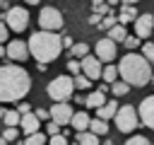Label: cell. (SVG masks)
<instances>
[{
    "instance_id": "cell-5",
    "label": "cell",
    "mask_w": 154,
    "mask_h": 145,
    "mask_svg": "<svg viewBox=\"0 0 154 145\" xmlns=\"http://www.w3.org/2000/svg\"><path fill=\"white\" fill-rule=\"evenodd\" d=\"M140 123H142V121H140V111H135V106L125 104V106L118 109V114H116V128H118L120 133H130V130H135Z\"/></svg>"
},
{
    "instance_id": "cell-2",
    "label": "cell",
    "mask_w": 154,
    "mask_h": 145,
    "mask_svg": "<svg viewBox=\"0 0 154 145\" xmlns=\"http://www.w3.org/2000/svg\"><path fill=\"white\" fill-rule=\"evenodd\" d=\"M120 80L128 82L130 87H144L154 75H152V63L142 53H125L118 63Z\"/></svg>"
},
{
    "instance_id": "cell-34",
    "label": "cell",
    "mask_w": 154,
    "mask_h": 145,
    "mask_svg": "<svg viewBox=\"0 0 154 145\" xmlns=\"http://www.w3.org/2000/svg\"><path fill=\"white\" fill-rule=\"evenodd\" d=\"M48 145H67V135H53L51 140H48Z\"/></svg>"
},
{
    "instance_id": "cell-39",
    "label": "cell",
    "mask_w": 154,
    "mask_h": 145,
    "mask_svg": "<svg viewBox=\"0 0 154 145\" xmlns=\"http://www.w3.org/2000/svg\"><path fill=\"white\" fill-rule=\"evenodd\" d=\"M2 56H7V46H0V58Z\"/></svg>"
},
{
    "instance_id": "cell-30",
    "label": "cell",
    "mask_w": 154,
    "mask_h": 145,
    "mask_svg": "<svg viewBox=\"0 0 154 145\" xmlns=\"http://www.w3.org/2000/svg\"><path fill=\"white\" fill-rule=\"evenodd\" d=\"M125 145H152V143H149V138H144V135H132V138L125 140Z\"/></svg>"
},
{
    "instance_id": "cell-19",
    "label": "cell",
    "mask_w": 154,
    "mask_h": 145,
    "mask_svg": "<svg viewBox=\"0 0 154 145\" xmlns=\"http://www.w3.org/2000/svg\"><path fill=\"white\" fill-rule=\"evenodd\" d=\"M106 34H108V39H111V41H116V44H125V39L130 36V34H128V29H125L123 24H116V27H113L111 31H106Z\"/></svg>"
},
{
    "instance_id": "cell-28",
    "label": "cell",
    "mask_w": 154,
    "mask_h": 145,
    "mask_svg": "<svg viewBox=\"0 0 154 145\" xmlns=\"http://www.w3.org/2000/svg\"><path fill=\"white\" fill-rule=\"evenodd\" d=\"M67 72H72L75 77H77V75H82V60L70 58V60H67Z\"/></svg>"
},
{
    "instance_id": "cell-20",
    "label": "cell",
    "mask_w": 154,
    "mask_h": 145,
    "mask_svg": "<svg viewBox=\"0 0 154 145\" xmlns=\"http://www.w3.org/2000/svg\"><path fill=\"white\" fill-rule=\"evenodd\" d=\"M70 53H72V58H75V60H84L87 56H91V53H89V44H84V41L75 44V46L70 48Z\"/></svg>"
},
{
    "instance_id": "cell-24",
    "label": "cell",
    "mask_w": 154,
    "mask_h": 145,
    "mask_svg": "<svg viewBox=\"0 0 154 145\" xmlns=\"http://www.w3.org/2000/svg\"><path fill=\"white\" fill-rule=\"evenodd\" d=\"M128 92H130V85L123 82V80H118L116 85H111V94H113V97H125Z\"/></svg>"
},
{
    "instance_id": "cell-26",
    "label": "cell",
    "mask_w": 154,
    "mask_h": 145,
    "mask_svg": "<svg viewBox=\"0 0 154 145\" xmlns=\"http://www.w3.org/2000/svg\"><path fill=\"white\" fill-rule=\"evenodd\" d=\"M142 44H144L142 39H137V36H132V34H130V36L125 39V44H123V46H125L128 51H135V48H140V51H142Z\"/></svg>"
},
{
    "instance_id": "cell-7",
    "label": "cell",
    "mask_w": 154,
    "mask_h": 145,
    "mask_svg": "<svg viewBox=\"0 0 154 145\" xmlns=\"http://www.w3.org/2000/svg\"><path fill=\"white\" fill-rule=\"evenodd\" d=\"M5 24L10 27V31H24L29 27V12L26 7H19V5H12L10 12H5Z\"/></svg>"
},
{
    "instance_id": "cell-13",
    "label": "cell",
    "mask_w": 154,
    "mask_h": 145,
    "mask_svg": "<svg viewBox=\"0 0 154 145\" xmlns=\"http://www.w3.org/2000/svg\"><path fill=\"white\" fill-rule=\"evenodd\" d=\"M137 111H140V121H142L147 128H154V94H152V97H144Z\"/></svg>"
},
{
    "instance_id": "cell-12",
    "label": "cell",
    "mask_w": 154,
    "mask_h": 145,
    "mask_svg": "<svg viewBox=\"0 0 154 145\" xmlns=\"http://www.w3.org/2000/svg\"><path fill=\"white\" fill-rule=\"evenodd\" d=\"M72 116H75V111H72L70 102H67V104H53V106H51V121H55L58 126L72 123Z\"/></svg>"
},
{
    "instance_id": "cell-16",
    "label": "cell",
    "mask_w": 154,
    "mask_h": 145,
    "mask_svg": "<svg viewBox=\"0 0 154 145\" xmlns=\"http://www.w3.org/2000/svg\"><path fill=\"white\" fill-rule=\"evenodd\" d=\"M137 12H135V7H132V2H125L123 5V10H120V14H118V24H128V22H137Z\"/></svg>"
},
{
    "instance_id": "cell-21",
    "label": "cell",
    "mask_w": 154,
    "mask_h": 145,
    "mask_svg": "<svg viewBox=\"0 0 154 145\" xmlns=\"http://www.w3.org/2000/svg\"><path fill=\"white\" fill-rule=\"evenodd\" d=\"M118 75H120V70L111 63V65H103V77H101V80H103L106 85H116V82H118Z\"/></svg>"
},
{
    "instance_id": "cell-41",
    "label": "cell",
    "mask_w": 154,
    "mask_h": 145,
    "mask_svg": "<svg viewBox=\"0 0 154 145\" xmlns=\"http://www.w3.org/2000/svg\"><path fill=\"white\" fill-rule=\"evenodd\" d=\"M0 145H7V140H5V138H2V135H0Z\"/></svg>"
},
{
    "instance_id": "cell-1",
    "label": "cell",
    "mask_w": 154,
    "mask_h": 145,
    "mask_svg": "<svg viewBox=\"0 0 154 145\" xmlns=\"http://www.w3.org/2000/svg\"><path fill=\"white\" fill-rule=\"evenodd\" d=\"M29 89L31 77L22 65H0V102H19L29 94Z\"/></svg>"
},
{
    "instance_id": "cell-40",
    "label": "cell",
    "mask_w": 154,
    "mask_h": 145,
    "mask_svg": "<svg viewBox=\"0 0 154 145\" xmlns=\"http://www.w3.org/2000/svg\"><path fill=\"white\" fill-rule=\"evenodd\" d=\"M103 145H113V140H108V138H106V140H103Z\"/></svg>"
},
{
    "instance_id": "cell-31",
    "label": "cell",
    "mask_w": 154,
    "mask_h": 145,
    "mask_svg": "<svg viewBox=\"0 0 154 145\" xmlns=\"http://www.w3.org/2000/svg\"><path fill=\"white\" fill-rule=\"evenodd\" d=\"M10 39V27L5 24V22H0V46H5V41ZM10 44V41H7Z\"/></svg>"
},
{
    "instance_id": "cell-14",
    "label": "cell",
    "mask_w": 154,
    "mask_h": 145,
    "mask_svg": "<svg viewBox=\"0 0 154 145\" xmlns=\"http://www.w3.org/2000/svg\"><path fill=\"white\" fill-rule=\"evenodd\" d=\"M22 133H26V138L29 135H34V133H41V118L31 111V114H26V116H22Z\"/></svg>"
},
{
    "instance_id": "cell-18",
    "label": "cell",
    "mask_w": 154,
    "mask_h": 145,
    "mask_svg": "<svg viewBox=\"0 0 154 145\" xmlns=\"http://www.w3.org/2000/svg\"><path fill=\"white\" fill-rule=\"evenodd\" d=\"M118 104H116V99L113 102H108L106 106H101L99 111H96V118H101V121H108V118H116V114H118Z\"/></svg>"
},
{
    "instance_id": "cell-23",
    "label": "cell",
    "mask_w": 154,
    "mask_h": 145,
    "mask_svg": "<svg viewBox=\"0 0 154 145\" xmlns=\"http://www.w3.org/2000/svg\"><path fill=\"white\" fill-rule=\"evenodd\" d=\"M89 130H91L94 135H106V133H108V121L91 118V126H89Z\"/></svg>"
},
{
    "instance_id": "cell-3",
    "label": "cell",
    "mask_w": 154,
    "mask_h": 145,
    "mask_svg": "<svg viewBox=\"0 0 154 145\" xmlns=\"http://www.w3.org/2000/svg\"><path fill=\"white\" fill-rule=\"evenodd\" d=\"M63 48H65L63 46V36H58L55 31H36L29 39L31 56L36 58V63H43V65L53 63L63 53Z\"/></svg>"
},
{
    "instance_id": "cell-35",
    "label": "cell",
    "mask_w": 154,
    "mask_h": 145,
    "mask_svg": "<svg viewBox=\"0 0 154 145\" xmlns=\"http://www.w3.org/2000/svg\"><path fill=\"white\" fill-rule=\"evenodd\" d=\"M17 111H19L22 116H26V114H31V106H29L26 102H19V106H17Z\"/></svg>"
},
{
    "instance_id": "cell-37",
    "label": "cell",
    "mask_w": 154,
    "mask_h": 145,
    "mask_svg": "<svg viewBox=\"0 0 154 145\" xmlns=\"http://www.w3.org/2000/svg\"><path fill=\"white\" fill-rule=\"evenodd\" d=\"M63 46H67V48H72L75 44H72V39L67 36V34H63Z\"/></svg>"
},
{
    "instance_id": "cell-22",
    "label": "cell",
    "mask_w": 154,
    "mask_h": 145,
    "mask_svg": "<svg viewBox=\"0 0 154 145\" xmlns=\"http://www.w3.org/2000/svg\"><path fill=\"white\" fill-rule=\"evenodd\" d=\"M77 145H99V135H94L91 130H84V133H77Z\"/></svg>"
},
{
    "instance_id": "cell-17",
    "label": "cell",
    "mask_w": 154,
    "mask_h": 145,
    "mask_svg": "<svg viewBox=\"0 0 154 145\" xmlns=\"http://www.w3.org/2000/svg\"><path fill=\"white\" fill-rule=\"evenodd\" d=\"M106 104H108V102H106V94H103V92L96 89V92H89V94H87V109H96V111H99V109L106 106Z\"/></svg>"
},
{
    "instance_id": "cell-8",
    "label": "cell",
    "mask_w": 154,
    "mask_h": 145,
    "mask_svg": "<svg viewBox=\"0 0 154 145\" xmlns=\"http://www.w3.org/2000/svg\"><path fill=\"white\" fill-rule=\"evenodd\" d=\"M7 58L14 60L17 65H22L26 58H31V51H29V41H22V39H12L7 44Z\"/></svg>"
},
{
    "instance_id": "cell-4",
    "label": "cell",
    "mask_w": 154,
    "mask_h": 145,
    "mask_svg": "<svg viewBox=\"0 0 154 145\" xmlns=\"http://www.w3.org/2000/svg\"><path fill=\"white\" fill-rule=\"evenodd\" d=\"M46 92H48V97L53 99V104H67L70 97L75 94V77H70V75H58V77H53V80L48 82Z\"/></svg>"
},
{
    "instance_id": "cell-42",
    "label": "cell",
    "mask_w": 154,
    "mask_h": 145,
    "mask_svg": "<svg viewBox=\"0 0 154 145\" xmlns=\"http://www.w3.org/2000/svg\"><path fill=\"white\" fill-rule=\"evenodd\" d=\"M152 80H154V77H152Z\"/></svg>"
},
{
    "instance_id": "cell-10",
    "label": "cell",
    "mask_w": 154,
    "mask_h": 145,
    "mask_svg": "<svg viewBox=\"0 0 154 145\" xmlns=\"http://www.w3.org/2000/svg\"><path fill=\"white\" fill-rule=\"evenodd\" d=\"M152 34H154V14L144 12V14H140L137 22H135V36L142 39V41H149Z\"/></svg>"
},
{
    "instance_id": "cell-6",
    "label": "cell",
    "mask_w": 154,
    "mask_h": 145,
    "mask_svg": "<svg viewBox=\"0 0 154 145\" xmlns=\"http://www.w3.org/2000/svg\"><path fill=\"white\" fill-rule=\"evenodd\" d=\"M38 27H41V31H58V29H63V12L58 7H51V5L41 7Z\"/></svg>"
},
{
    "instance_id": "cell-15",
    "label": "cell",
    "mask_w": 154,
    "mask_h": 145,
    "mask_svg": "<svg viewBox=\"0 0 154 145\" xmlns=\"http://www.w3.org/2000/svg\"><path fill=\"white\" fill-rule=\"evenodd\" d=\"M77 133H84V130H89V126H91V118H89V114L87 111H75V116H72V123H70Z\"/></svg>"
},
{
    "instance_id": "cell-36",
    "label": "cell",
    "mask_w": 154,
    "mask_h": 145,
    "mask_svg": "<svg viewBox=\"0 0 154 145\" xmlns=\"http://www.w3.org/2000/svg\"><path fill=\"white\" fill-rule=\"evenodd\" d=\"M36 116H38L41 121H51V109H38Z\"/></svg>"
},
{
    "instance_id": "cell-25",
    "label": "cell",
    "mask_w": 154,
    "mask_h": 145,
    "mask_svg": "<svg viewBox=\"0 0 154 145\" xmlns=\"http://www.w3.org/2000/svg\"><path fill=\"white\" fill-rule=\"evenodd\" d=\"M48 140L51 138H46V133H34L24 140V145H48Z\"/></svg>"
},
{
    "instance_id": "cell-11",
    "label": "cell",
    "mask_w": 154,
    "mask_h": 145,
    "mask_svg": "<svg viewBox=\"0 0 154 145\" xmlns=\"http://www.w3.org/2000/svg\"><path fill=\"white\" fill-rule=\"evenodd\" d=\"M82 75H87L91 82L99 80V77H103V63H101L96 56H87V58L82 60Z\"/></svg>"
},
{
    "instance_id": "cell-29",
    "label": "cell",
    "mask_w": 154,
    "mask_h": 145,
    "mask_svg": "<svg viewBox=\"0 0 154 145\" xmlns=\"http://www.w3.org/2000/svg\"><path fill=\"white\" fill-rule=\"evenodd\" d=\"M75 87H77V89H89V87H91V80H89L87 75H77V77H75Z\"/></svg>"
},
{
    "instance_id": "cell-9",
    "label": "cell",
    "mask_w": 154,
    "mask_h": 145,
    "mask_svg": "<svg viewBox=\"0 0 154 145\" xmlns=\"http://www.w3.org/2000/svg\"><path fill=\"white\" fill-rule=\"evenodd\" d=\"M94 53H96V58H99L101 63L111 65V63L116 60V41H111L108 36L99 39V41H96V46H94Z\"/></svg>"
},
{
    "instance_id": "cell-38",
    "label": "cell",
    "mask_w": 154,
    "mask_h": 145,
    "mask_svg": "<svg viewBox=\"0 0 154 145\" xmlns=\"http://www.w3.org/2000/svg\"><path fill=\"white\" fill-rule=\"evenodd\" d=\"M96 89H99V92H103V94H106V92H111V89H108V85H106V82H103V85H99V87H96Z\"/></svg>"
},
{
    "instance_id": "cell-32",
    "label": "cell",
    "mask_w": 154,
    "mask_h": 145,
    "mask_svg": "<svg viewBox=\"0 0 154 145\" xmlns=\"http://www.w3.org/2000/svg\"><path fill=\"white\" fill-rule=\"evenodd\" d=\"M58 130H60V126H58L55 121H48V126H46V133H48V135L53 138V135H60Z\"/></svg>"
},
{
    "instance_id": "cell-33",
    "label": "cell",
    "mask_w": 154,
    "mask_h": 145,
    "mask_svg": "<svg viewBox=\"0 0 154 145\" xmlns=\"http://www.w3.org/2000/svg\"><path fill=\"white\" fill-rule=\"evenodd\" d=\"M17 135H19V130H17V128H5V130H2V138H5L7 143H10V140H14Z\"/></svg>"
},
{
    "instance_id": "cell-27",
    "label": "cell",
    "mask_w": 154,
    "mask_h": 145,
    "mask_svg": "<svg viewBox=\"0 0 154 145\" xmlns=\"http://www.w3.org/2000/svg\"><path fill=\"white\" fill-rule=\"evenodd\" d=\"M142 56L154 65V41H144L142 44Z\"/></svg>"
}]
</instances>
